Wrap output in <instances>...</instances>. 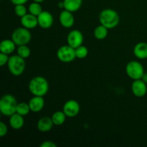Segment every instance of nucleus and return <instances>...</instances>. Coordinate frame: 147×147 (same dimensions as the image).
<instances>
[{"mask_svg": "<svg viewBox=\"0 0 147 147\" xmlns=\"http://www.w3.org/2000/svg\"><path fill=\"white\" fill-rule=\"evenodd\" d=\"M80 110V105L76 100H69L65 103L63 106V112L67 117L73 118L77 116Z\"/></svg>", "mask_w": 147, "mask_h": 147, "instance_id": "1a4fd4ad", "label": "nucleus"}, {"mask_svg": "<svg viewBox=\"0 0 147 147\" xmlns=\"http://www.w3.org/2000/svg\"><path fill=\"white\" fill-rule=\"evenodd\" d=\"M53 126H54V123L52 120V118L44 116L38 121L37 127L40 131L48 132L53 129Z\"/></svg>", "mask_w": 147, "mask_h": 147, "instance_id": "2eb2a0df", "label": "nucleus"}, {"mask_svg": "<svg viewBox=\"0 0 147 147\" xmlns=\"http://www.w3.org/2000/svg\"><path fill=\"white\" fill-rule=\"evenodd\" d=\"M28 10L29 13L37 17L42 11V6L40 5V3L34 1L30 4Z\"/></svg>", "mask_w": 147, "mask_h": 147, "instance_id": "5701e85b", "label": "nucleus"}, {"mask_svg": "<svg viewBox=\"0 0 147 147\" xmlns=\"http://www.w3.org/2000/svg\"><path fill=\"white\" fill-rule=\"evenodd\" d=\"M34 1H36V2H38V3H41L42 1H44L45 0H33Z\"/></svg>", "mask_w": 147, "mask_h": 147, "instance_id": "473e14b6", "label": "nucleus"}, {"mask_svg": "<svg viewBox=\"0 0 147 147\" xmlns=\"http://www.w3.org/2000/svg\"><path fill=\"white\" fill-rule=\"evenodd\" d=\"M99 20L100 24L111 30L117 27L120 22V17L117 11L115 10L112 9H105L99 14Z\"/></svg>", "mask_w": 147, "mask_h": 147, "instance_id": "f03ea898", "label": "nucleus"}, {"mask_svg": "<svg viewBox=\"0 0 147 147\" xmlns=\"http://www.w3.org/2000/svg\"><path fill=\"white\" fill-rule=\"evenodd\" d=\"M134 54L140 60L147 58V43L144 42L137 43L134 48Z\"/></svg>", "mask_w": 147, "mask_h": 147, "instance_id": "f3484780", "label": "nucleus"}, {"mask_svg": "<svg viewBox=\"0 0 147 147\" xmlns=\"http://www.w3.org/2000/svg\"><path fill=\"white\" fill-rule=\"evenodd\" d=\"M7 132H8V129L7 126L4 122H0V136L1 137H4L7 135Z\"/></svg>", "mask_w": 147, "mask_h": 147, "instance_id": "cd10ccee", "label": "nucleus"}, {"mask_svg": "<svg viewBox=\"0 0 147 147\" xmlns=\"http://www.w3.org/2000/svg\"><path fill=\"white\" fill-rule=\"evenodd\" d=\"M30 111H31V110H30L29 103L22 102V103H20L17 104L16 113H19V114H20L21 116H27Z\"/></svg>", "mask_w": 147, "mask_h": 147, "instance_id": "4be33fe9", "label": "nucleus"}, {"mask_svg": "<svg viewBox=\"0 0 147 147\" xmlns=\"http://www.w3.org/2000/svg\"><path fill=\"white\" fill-rule=\"evenodd\" d=\"M29 106H30L31 111L37 113L41 111L45 106V100L42 96H34L29 101Z\"/></svg>", "mask_w": 147, "mask_h": 147, "instance_id": "4468645a", "label": "nucleus"}, {"mask_svg": "<svg viewBox=\"0 0 147 147\" xmlns=\"http://www.w3.org/2000/svg\"><path fill=\"white\" fill-rule=\"evenodd\" d=\"M9 123L12 129H15V130H19V129H22L24 126V120L22 116L17 113H15L11 115V116H9Z\"/></svg>", "mask_w": 147, "mask_h": 147, "instance_id": "dca6fc26", "label": "nucleus"}, {"mask_svg": "<svg viewBox=\"0 0 147 147\" xmlns=\"http://www.w3.org/2000/svg\"><path fill=\"white\" fill-rule=\"evenodd\" d=\"M17 99L11 94H5L0 100V112L3 116H11L16 113L17 106Z\"/></svg>", "mask_w": 147, "mask_h": 147, "instance_id": "7ed1b4c3", "label": "nucleus"}, {"mask_svg": "<svg viewBox=\"0 0 147 147\" xmlns=\"http://www.w3.org/2000/svg\"><path fill=\"white\" fill-rule=\"evenodd\" d=\"M84 40L83 34L80 30H73L69 32L67 37V45L71 46L73 48H77L79 46L82 45Z\"/></svg>", "mask_w": 147, "mask_h": 147, "instance_id": "6e6552de", "label": "nucleus"}, {"mask_svg": "<svg viewBox=\"0 0 147 147\" xmlns=\"http://www.w3.org/2000/svg\"><path fill=\"white\" fill-rule=\"evenodd\" d=\"M66 117H67V116L63 112V111H58L55 112L51 118L55 126H61L65 121Z\"/></svg>", "mask_w": 147, "mask_h": 147, "instance_id": "412c9836", "label": "nucleus"}, {"mask_svg": "<svg viewBox=\"0 0 147 147\" xmlns=\"http://www.w3.org/2000/svg\"><path fill=\"white\" fill-rule=\"evenodd\" d=\"M38 25L42 29H49L52 27L54 22L53 15L47 11H42L38 16Z\"/></svg>", "mask_w": 147, "mask_h": 147, "instance_id": "9b49d317", "label": "nucleus"}, {"mask_svg": "<svg viewBox=\"0 0 147 147\" xmlns=\"http://www.w3.org/2000/svg\"><path fill=\"white\" fill-rule=\"evenodd\" d=\"M9 57L8 55L5 54V53H0V65L4 66V65L7 64L9 61Z\"/></svg>", "mask_w": 147, "mask_h": 147, "instance_id": "bb28decb", "label": "nucleus"}, {"mask_svg": "<svg viewBox=\"0 0 147 147\" xmlns=\"http://www.w3.org/2000/svg\"><path fill=\"white\" fill-rule=\"evenodd\" d=\"M131 91L136 97H144L147 92L146 83L142 79L134 80L131 85Z\"/></svg>", "mask_w": 147, "mask_h": 147, "instance_id": "9d476101", "label": "nucleus"}, {"mask_svg": "<svg viewBox=\"0 0 147 147\" xmlns=\"http://www.w3.org/2000/svg\"><path fill=\"white\" fill-rule=\"evenodd\" d=\"M57 57L63 63H70L76 57V49L69 45L62 46L57 50Z\"/></svg>", "mask_w": 147, "mask_h": 147, "instance_id": "0eeeda50", "label": "nucleus"}, {"mask_svg": "<svg viewBox=\"0 0 147 147\" xmlns=\"http://www.w3.org/2000/svg\"><path fill=\"white\" fill-rule=\"evenodd\" d=\"M28 0H11V3L14 4V5H17V4H24L25 3L27 2Z\"/></svg>", "mask_w": 147, "mask_h": 147, "instance_id": "c756f323", "label": "nucleus"}, {"mask_svg": "<svg viewBox=\"0 0 147 147\" xmlns=\"http://www.w3.org/2000/svg\"><path fill=\"white\" fill-rule=\"evenodd\" d=\"M30 54H31V50H30V47L27 46V45H20L17 47V55L22 58H27L30 57Z\"/></svg>", "mask_w": 147, "mask_h": 147, "instance_id": "b1692460", "label": "nucleus"}, {"mask_svg": "<svg viewBox=\"0 0 147 147\" xmlns=\"http://www.w3.org/2000/svg\"><path fill=\"white\" fill-rule=\"evenodd\" d=\"M59 20L61 25L65 28H70L73 27L75 23V18L74 16L73 15V12L66 9L63 10L60 12Z\"/></svg>", "mask_w": 147, "mask_h": 147, "instance_id": "f8f14e48", "label": "nucleus"}, {"mask_svg": "<svg viewBox=\"0 0 147 147\" xmlns=\"http://www.w3.org/2000/svg\"><path fill=\"white\" fill-rule=\"evenodd\" d=\"M126 72L127 76L132 80L142 79L144 74V69L142 63L138 61H131L126 65Z\"/></svg>", "mask_w": 147, "mask_h": 147, "instance_id": "423d86ee", "label": "nucleus"}, {"mask_svg": "<svg viewBox=\"0 0 147 147\" xmlns=\"http://www.w3.org/2000/svg\"><path fill=\"white\" fill-rule=\"evenodd\" d=\"M20 22H21L22 27H25V28L28 29V30L35 28L38 25L37 17L30 14V13L25 14L22 17H21Z\"/></svg>", "mask_w": 147, "mask_h": 147, "instance_id": "ddd939ff", "label": "nucleus"}, {"mask_svg": "<svg viewBox=\"0 0 147 147\" xmlns=\"http://www.w3.org/2000/svg\"><path fill=\"white\" fill-rule=\"evenodd\" d=\"M32 39V34L30 30L25 27H20L13 32L11 34V40L17 46L27 45Z\"/></svg>", "mask_w": 147, "mask_h": 147, "instance_id": "39448f33", "label": "nucleus"}, {"mask_svg": "<svg viewBox=\"0 0 147 147\" xmlns=\"http://www.w3.org/2000/svg\"><path fill=\"white\" fill-rule=\"evenodd\" d=\"M142 79L147 84V73H144V74L143 76H142Z\"/></svg>", "mask_w": 147, "mask_h": 147, "instance_id": "7c9ffc66", "label": "nucleus"}, {"mask_svg": "<svg viewBox=\"0 0 147 147\" xmlns=\"http://www.w3.org/2000/svg\"><path fill=\"white\" fill-rule=\"evenodd\" d=\"M108 34H109V29L101 24L97 26L94 30V37L97 40H104L108 36Z\"/></svg>", "mask_w": 147, "mask_h": 147, "instance_id": "aec40b11", "label": "nucleus"}, {"mask_svg": "<svg viewBox=\"0 0 147 147\" xmlns=\"http://www.w3.org/2000/svg\"><path fill=\"white\" fill-rule=\"evenodd\" d=\"M7 66L11 74L14 76H20L24 72L26 63L24 58L18 55H14L9 57Z\"/></svg>", "mask_w": 147, "mask_h": 147, "instance_id": "20e7f679", "label": "nucleus"}, {"mask_svg": "<svg viewBox=\"0 0 147 147\" xmlns=\"http://www.w3.org/2000/svg\"><path fill=\"white\" fill-rule=\"evenodd\" d=\"M14 13L17 16L20 17V18L27 14V8L24 4H17L14 7Z\"/></svg>", "mask_w": 147, "mask_h": 147, "instance_id": "a878e982", "label": "nucleus"}, {"mask_svg": "<svg viewBox=\"0 0 147 147\" xmlns=\"http://www.w3.org/2000/svg\"><path fill=\"white\" fill-rule=\"evenodd\" d=\"M16 44L12 40H4L0 44V52L5 54H11L16 48Z\"/></svg>", "mask_w": 147, "mask_h": 147, "instance_id": "a211bd4d", "label": "nucleus"}, {"mask_svg": "<svg viewBox=\"0 0 147 147\" xmlns=\"http://www.w3.org/2000/svg\"><path fill=\"white\" fill-rule=\"evenodd\" d=\"M57 6H58L59 8H60V9L64 8V2H63V1H60V2L57 4Z\"/></svg>", "mask_w": 147, "mask_h": 147, "instance_id": "2f4dec72", "label": "nucleus"}, {"mask_svg": "<svg viewBox=\"0 0 147 147\" xmlns=\"http://www.w3.org/2000/svg\"><path fill=\"white\" fill-rule=\"evenodd\" d=\"M64 9L71 12H75L80 9L83 0H64Z\"/></svg>", "mask_w": 147, "mask_h": 147, "instance_id": "6ab92c4d", "label": "nucleus"}, {"mask_svg": "<svg viewBox=\"0 0 147 147\" xmlns=\"http://www.w3.org/2000/svg\"><path fill=\"white\" fill-rule=\"evenodd\" d=\"M29 90L33 96H44L49 90V83L46 78L42 76L32 78L29 83Z\"/></svg>", "mask_w": 147, "mask_h": 147, "instance_id": "f257e3e1", "label": "nucleus"}, {"mask_svg": "<svg viewBox=\"0 0 147 147\" xmlns=\"http://www.w3.org/2000/svg\"><path fill=\"white\" fill-rule=\"evenodd\" d=\"M41 147H57V144L51 141H45L40 144Z\"/></svg>", "mask_w": 147, "mask_h": 147, "instance_id": "c85d7f7f", "label": "nucleus"}, {"mask_svg": "<svg viewBox=\"0 0 147 147\" xmlns=\"http://www.w3.org/2000/svg\"><path fill=\"white\" fill-rule=\"evenodd\" d=\"M88 54V50L86 46H83V45L76 48V55L77 58H86L87 57Z\"/></svg>", "mask_w": 147, "mask_h": 147, "instance_id": "393cba45", "label": "nucleus"}]
</instances>
